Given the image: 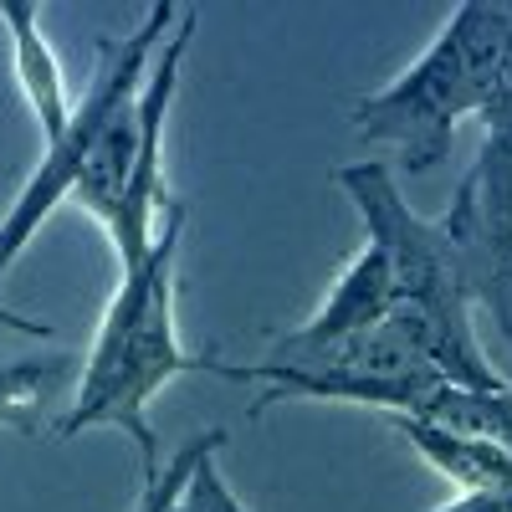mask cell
<instances>
[{
  "label": "cell",
  "instance_id": "cell-1",
  "mask_svg": "<svg viewBox=\"0 0 512 512\" xmlns=\"http://www.w3.org/2000/svg\"><path fill=\"white\" fill-rule=\"evenodd\" d=\"M190 231V205L169 195L159 236L134 267L118 272V287L103 308V323L82 354L72 405L57 420V436L72 441L93 425H118L139 451V477L159 472V436L149 425V405L169 379L195 374V354L180 344L175 323V282H180V246Z\"/></svg>",
  "mask_w": 512,
  "mask_h": 512
},
{
  "label": "cell",
  "instance_id": "cell-2",
  "mask_svg": "<svg viewBox=\"0 0 512 512\" xmlns=\"http://www.w3.org/2000/svg\"><path fill=\"white\" fill-rule=\"evenodd\" d=\"M333 185L354 200L369 241L390 262V282H395V313L390 318L420 344L431 369L446 384H461V390H512V379L477 344L472 297H466V282H461L446 231L436 221H425L400 195L395 169L384 159L338 164Z\"/></svg>",
  "mask_w": 512,
  "mask_h": 512
},
{
  "label": "cell",
  "instance_id": "cell-3",
  "mask_svg": "<svg viewBox=\"0 0 512 512\" xmlns=\"http://www.w3.org/2000/svg\"><path fill=\"white\" fill-rule=\"evenodd\" d=\"M512 47V0H461L400 77L354 98V134L369 149H390L405 175L446 164L466 118H482Z\"/></svg>",
  "mask_w": 512,
  "mask_h": 512
},
{
  "label": "cell",
  "instance_id": "cell-4",
  "mask_svg": "<svg viewBox=\"0 0 512 512\" xmlns=\"http://www.w3.org/2000/svg\"><path fill=\"white\" fill-rule=\"evenodd\" d=\"M195 374H216L231 384H251L256 400L251 415H267L287 400H318V405H369L379 415H420L436 400L441 374L420 354L415 338L390 318L374 333H359L349 344H333L297 359H256L231 364L221 354H195Z\"/></svg>",
  "mask_w": 512,
  "mask_h": 512
},
{
  "label": "cell",
  "instance_id": "cell-5",
  "mask_svg": "<svg viewBox=\"0 0 512 512\" xmlns=\"http://www.w3.org/2000/svg\"><path fill=\"white\" fill-rule=\"evenodd\" d=\"M175 21H180L175 0H154V6L144 11V21L128 36H98L93 77H88V88H82V98H72L67 128L41 149V164L31 169V180L21 185L11 210L0 216V282H6V272L16 267V256L31 246V236L47 226L52 210L62 200H72V185L82 175V164H88V154L98 149L103 128L118 118V108L139 98L144 77H149L159 47L169 41V31H175Z\"/></svg>",
  "mask_w": 512,
  "mask_h": 512
},
{
  "label": "cell",
  "instance_id": "cell-6",
  "mask_svg": "<svg viewBox=\"0 0 512 512\" xmlns=\"http://www.w3.org/2000/svg\"><path fill=\"white\" fill-rule=\"evenodd\" d=\"M472 308L482 303L512 354V123H487L441 221Z\"/></svg>",
  "mask_w": 512,
  "mask_h": 512
},
{
  "label": "cell",
  "instance_id": "cell-7",
  "mask_svg": "<svg viewBox=\"0 0 512 512\" xmlns=\"http://www.w3.org/2000/svg\"><path fill=\"white\" fill-rule=\"evenodd\" d=\"M395 313V282H390V262L374 241H364L344 272L333 277L328 297L318 303V313L308 323H297L287 333H267V359H297V354H318L333 344H349L359 333H374L379 323H390Z\"/></svg>",
  "mask_w": 512,
  "mask_h": 512
},
{
  "label": "cell",
  "instance_id": "cell-8",
  "mask_svg": "<svg viewBox=\"0 0 512 512\" xmlns=\"http://www.w3.org/2000/svg\"><path fill=\"white\" fill-rule=\"evenodd\" d=\"M0 21H6V36H11V67L21 82V98L41 128V139L52 144L67 128L72 93H67V77H62L52 41L41 36V6L36 0H0Z\"/></svg>",
  "mask_w": 512,
  "mask_h": 512
},
{
  "label": "cell",
  "instance_id": "cell-9",
  "mask_svg": "<svg viewBox=\"0 0 512 512\" xmlns=\"http://www.w3.org/2000/svg\"><path fill=\"white\" fill-rule=\"evenodd\" d=\"M390 431L431 466L436 477H446L456 487V497H472V492H507L512 487V456L492 441H477V436H461V431H446V425H431V420H415V415H384Z\"/></svg>",
  "mask_w": 512,
  "mask_h": 512
},
{
  "label": "cell",
  "instance_id": "cell-10",
  "mask_svg": "<svg viewBox=\"0 0 512 512\" xmlns=\"http://www.w3.org/2000/svg\"><path fill=\"white\" fill-rule=\"evenodd\" d=\"M82 359L67 349H41V354H0V425L16 436H36L47 405L57 390L77 384Z\"/></svg>",
  "mask_w": 512,
  "mask_h": 512
},
{
  "label": "cell",
  "instance_id": "cell-11",
  "mask_svg": "<svg viewBox=\"0 0 512 512\" xmlns=\"http://www.w3.org/2000/svg\"><path fill=\"white\" fill-rule=\"evenodd\" d=\"M221 446H226V431L221 425H210V431H200V436H190L180 451H175V461L169 466H159V472L139 487V502H134V512H169L180 502V492L190 487V477H195V466L205 461V456H221Z\"/></svg>",
  "mask_w": 512,
  "mask_h": 512
},
{
  "label": "cell",
  "instance_id": "cell-12",
  "mask_svg": "<svg viewBox=\"0 0 512 512\" xmlns=\"http://www.w3.org/2000/svg\"><path fill=\"white\" fill-rule=\"evenodd\" d=\"M169 512H246V502H241V497L231 492V482L221 477L216 456H205V461L195 466L190 487L180 492V502L169 507Z\"/></svg>",
  "mask_w": 512,
  "mask_h": 512
},
{
  "label": "cell",
  "instance_id": "cell-13",
  "mask_svg": "<svg viewBox=\"0 0 512 512\" xmlns=\"http://www.w3.org/2000/svg\"><path fill=\"white\" fill-rule=\"evenodd\" d=\"M477 123L482 128L487 123H512V47H507V62H502V77H497V93H492V103L482 108Z\"/></svg>",
  "mask_w": 512,
  "mask_h": 512
},
{
  "label": "cell",
  "instance_id": "cell-14",
  "mask_svg": "<svg viewBox=\"0 0 512 512\" xmlns=\"http://www.w3.org/2000/svg\"><path fill=\"white\" fill-rule=\"evenodd\" d=\"M436 512H512V487L507 492H472V497H451Z\"/></svg>",
  "mask_w": 512,
  "mask_h": 512
},
{
  "label": "cell",
  "instance_id": "cell-15",
  "mask_svg": "<svg viewBox=\"0 0 512 512\" xmlns=\"http://www.w3.org/2000/svg\"><path fill=\"white\" fill-rule=\"evenodd\" d=\"M0 328H11V333H21V338H57L52 323L26 318V313H11V308H0Z\"/></svg>",
  "mask_w": 512,
  "mask_h": 512
}]
</instances>
